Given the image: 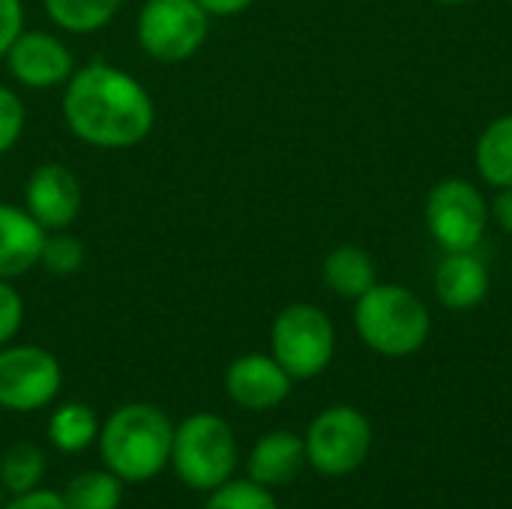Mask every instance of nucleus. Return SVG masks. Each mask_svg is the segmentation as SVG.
<instances>
[{"mask_svg":"<svg viewBox=\"0 0 512 509\" xmlns=\"http://www.w3.org/2000/svg\"><path fill=\"white\" fill-rule=\"evenodd\" d=\"M60 114L66 129L96 150L138 147L156 126L150 90L132 72L105 60L72 72L63 84Z\"/></svg>","mask_w":512,"mask_h":509,"instance_id":"obj_1","label":"nucleus"},{"mask_svg":"<svg viewBox=\"0 0 512 509\" xmlns=\"http://www.w3.org/2000/svg\"><path fill=\"white\" fill-rule=\"evenodd\" d=\"M96 444L114 477L132 486L150 483L171 465L174 420L150 402H129L102 420Z\"/></svg>","mask_w":512,"mask_h":509,"instance_id":"obj_2","label":"nucleus"},{"mask_svg":"<svg viewBox=\"0 0 512 509\" xmlns=\"http://www.w3.org/2000/svg\"><path fill=\"white\" fill-rule=\"evenodd\" d=\"M354 327L366 348L399 360L417 354L426 345L432 333V315L411 288L375 282L363 297H357Z\"/></svg>","mask_w":512,"mask_h":509,"instance_id":"obj_3","label":"nucleus"},{"mask_svg":"<svg viewBox=\"0 0 512 509\" xmlns=\"http://www.w3.org/2000/svg\"><path fill=\"white\" fill-rule=\"evenodd\" d=\"M171 468L177 480L195 492H213L237 471V435L210 411L189 414L174 423Z\"/></svg>","mask_w":512,"mask_h":509,"instance_id":"obj_4","label":"nucleus"},{"mask_svg":"<svg viewBox=\"0 0 512 509\" xmlns=\"http://www.w3.org/2000/svg\"><path fill=\"white\" fill-rule=\"evenodd\" d=\"M270 354L294 381L318 378L336 354V327L321 306L291 303L270 327Z\"/></svg>","mask_w":512,"mask_h":509,"instance_id":"obj_5","label":"nucleus"},{"mask_svg":"<svg viewBox=\"0 0 512 509\" xmlns=\"http://www.w3.org/2000/svg\"><path fill=\"white\" fill-rule=\"evenodd\" d=\"M210 36V15L198 0H144L135 18L138 48L156 63L195 57Z\"/></svg>","mask_w":512,"mask_h":509,"instance_id":"obj_6","label":"nucleus"},{"mask_svg":"<svg viewBox=\"0 0 512 509\" xmlns=\"http://www.w3.org/2000/svg\"><path fill=\"white\" fill-rule=\"evenodd\" d=\"M306 462L321 477H348L363 468L372 453V423L351 405L321 411L306 429Z\"/></svg>","mask_w":512,"mask_h":509,"instance_id":"obj_7","label":"nucleus"},{"mask_svg":"<svg viewBox=\"0 0 512 509\" xmlns=\"http://www.w3.org/2000/svg\"><path fill=\"white\" fill-rule=\"evenodd\" d=\"M426 228L444 252H474L489 228V201L483 192L462 180L447 177L432 186L426 198Z\"/></svg>","mask_w":512,"mask_h":509,"instance_id":"obj_8","label":"nucleus"},{"mask_svg":"<svg viewBox=\"0 0 512 509\" xmlns=\"http://www.w3.org/2000/svg\"><path fill=\"white\" fill-rule=\"evenodd\" d=\"M63 387L60 360L42 345L0 348V408L12 414H33L48 408Z\"/></svg>","mask_w":512,"mask_h":509,"instance_id":"obj_9","label":"nucleus"},{"mask_svg":"<svg viewBox=\"0 0 512 509\" xmlns=\"http://www.w3.org/2000/svg\"><path fill=\"white\" fill-rule=\"evenodd\" d=\"M3 60L9 75L27 90L63 87L78 69L69 45L48 30H21Z\"/></svg>","mask_w":512,"mask_h":509,"instance_id":"obj_10","label":"nucleus"},{"mask_svg":"<svg viewBox=\"0 0 512 509\" xmlns=\"http://www.w3.org/2000/svg\"><path fill=\"white\" fill-rule=\"evenodd\" d=\"M81 180L63 162H42L24 183V210L51 234L69 231L81 213Z\"/></svg>","mask_w":512,"mask_h":509,"instance_id":"obj_11","label":"nucleus"},{"mask_svg":"<svg viewBox=\"0 0 512 509\" xmlns=\"http://www.w3.org/2000/svg\"><path fill=\"white\" fill-rule=\"evenodd\" d=\"M294 378L273 354H243L225 372V393L237 408L273 411L291 396Z\"/></svg>","mask_w":512,"mask_h":509,"instance_id":"obj_12","label":"nucleus"},{"mask_svg":"<svg viewBox=\"0 0 512 509\" xmlns=\"http://www.w3.org/2000/svg\"><path fill=\"white\" fill-rule=\"evenodd\" d=\"M48 231L24 210V204L0 201V279L27 276L39 267V255Z\"/></svg>","mask_w":512,"mask_h":509,"instance_id":"obj_13","label":"nucleus"},{"mask_svg":"<svg viewBox=\"0 0 512 509\" xmlns=\"http://www.w3.org/2000/svg\"><path fill=\"white\" fill-rule=\"evenodd\" d=\"M306 465L309 462H306L303 438L294 432H285V429L267 432L264 438H258L246 459L249 480H255L267 489H282V486L294 483Z\"/></svg>","mask_w":512,"mask_h":509,"instance_id":"obj_14","label":"nucleus"},{"mask_svg":"<svg viewBox=\"0 0 512 509\" xmlns=\"http://www.w3.org/2000/svg\"><path fill=\"white\" fill-rule=\"evenodd\" d=\"M489 267L477 252H447L435 270V294L453 312L477 309L489 294Z\"/></svg>","mask_w":512,"mask_h":509,"instance_id":"obj_15","label":"nucleus"},{"mask_svg":"<svg viewBox=\"0 0 512 509\" xmlns=\"http://www.w3.org/2000/svg\"><path fill=\"white\" fill-rule=\"evenodd\" d=\"M321 276L327 282V288L345 300H357L363 297L375 282H378V270L372 255L363 246L354 243H342L336 246L321 267Z\"/></svg>","mask_w":512,"mask_h":509,"instance_id":"obj_16","label":"nucleus"},{"mask_svg":"<svg viewBox=\"0 0 512 509\" xmlns=\"http://www.w3.org/2000/svg\"><path fill=\"white\" fill-rule=\"evenodd\" d=\"M102 420L84 402H63L48 417V441L57 453L78 456L90 450L99 438Z\"/></svg>","mask_w":512,"mask_h":509,"instance_id":"obj_17","label":"nucleus"},{"mask_svg":"<svg viewBox=\"0 0 512 509\" xmlns=\"http://www.w3.org/2000/svg\"><path fill=\"white\" fill-rule=\"evenodd\" d=\"M480 177L495 189H512V114L492 120L474 150Z\"/></svg>","mask_w":512,"mask_h":509,"instance_id":"obj_18","label":"nucleus"},{"mask_svg":"<svg viewBox=\"0 0 512 509\" xmlns=\"http://www.w3.org/2000/svg\"><path fill=\"white\" fill-rule=\"evenodd\" d=\"M42 6L54 27L75 36H90L117 18L123 0H42Z\"/></svg>","mask_w":512,"mask_h":509,"instance_id":"obj_19","label":"nucleus"},{"mask_svg":"<svg viewBox=\"0 0 512 509\" xmlns=\"http://www.w3.org/2000/svg\"><path fill=\"white\" fill-rule=\"evenodd\" d=\"M123 486L126 483L120 477L102 468V471H84L72 477L60 495H63L66 509H120Z\"/></svg>","mask_w":512,"mask_h":509,"instance_id":"obj_20","label":"nucleus"},{"mask_svg":"<svg viewBox=\"0 0 512 509\" xmlns=\"http://www.w3.org/2000/svg\"><path fill=\"white\" fill-rule=\"evenodd\" d=\"M45 474V453L36 444H12L0 453V486L6 495L39 489Z\"/></svg>","mask_w":512,"mask_h":509,"instance_id":"obj_21","label":"nucleus"},{"mask_svg":"<svg viewBox=\"0 0 512 509\" xmlns=\"http://www.w3.org/2000/svg\"><path fill=\"white\" fill-rule=\"evenodd\" d=\"M204 509H282L273 492L255 480H228L219 489L207 492Z\"/></svg>","mask_w":512,"mask_h":509,"instance_id":"obj_22","label":"nucleus"},{"mask_svg":"<svg viewBox=\"0 0 512 509\" xmlns=\"http://www.w3.org/2000/svg\"><path fill=\"white\" fill-rule=\"evenodd\" d=\"M87 264V249L84 243L69 234V231H51L45 237L42 255H39V267H45L51 276H75L81 273Z\"/></svg>","mask_w":512,"mask_h":509,"instance_id":"obj_23","label":"nucleus"},{"mask_svg":"<svg viewBox=\"0 0 512 509\" xmlns=\"http://www.w3.org/2000/svg\"><path fill=\"white\" fill-rule=\"evenodd\" d=\"M24 126H27V108H24V99L0 84V156H6L24 135Z\"/></svg>","mask_w":512,"mask_h":509,"instance_id":"obj_24","label":"nucleus"},{"mask_svg":"<svg viewBox=\"0 0 512 509\" xmlns=\"http://www.w3.org/2000/svg\"><path fill=\"white\" fill-rule=\"evenodd\" d=\"M24 324V300L9 279H0V348L9 345Z\"/></svg>","mask_w":512,"mask_h":509,"instance_id":"obj_25","label":"nucleus"},{"mask_svg":"<svg viewBox=\"0 0 512 509\" xmlns=\"http://www.w3.org/2000/svg\"><path fill=\"white\" fill-rule=\"evenodd\" d=\"M24 30V3L21 0H0V60L6 57L9 45Z\"/></svg>","mask_w":512,"mask_h":509,"instance_id":"obj_26","label":"nucleus"},{"mask_svg":"<svg viewBox=\"0 0 512 509\" xmlns=\"http://www.w3.org/2000/svg\"><path fill=\"white\" fill-rule=\"evenodd\" d=\"M0 509H66L63 495L54 489H30L24 495H9V501H3Z\"/></svg>","mask_w":512,"mask_h":509,"instance_id":"obj_27","label":"nucleus"},{"mask_svg":"<svg viewBox=\"0 0 512 509\" xmlns=\"http://www.w3.org/2000/svg\"><path fill=\"white\" fill-rule=\"evenodd\" d=\"M255 0H198V6L210 15V18H231L240 15L252 6Z\"/></svg>","mask_w":512,"mask_h":509,"instance_id":"obj_28","label":"nucleus"},{"mask_svg":"<svg viewBox=\"0 0 512 509\" xmlns=\"http://www.w3.org/2000/svg\"><path fill=\"white\" fill-rule=\"evenodd\" d=\"M492 219L507 231V234H512V189H498V198L492 201Z\"/></svg>","mask_w":512,"mask_h":509,"instance_id":"obj_29","label":"nucleus"},{"mask_svg":"<svg viewBox=\"0 0 512 509\" xmlns=\"http://www.w3.org/2000/svg\"><path fill=\"white\" fill-rule=\"evenodd\" d=\"M438 3H447V6H456V3H465V0H438Z\"/></svg>","mask_w":512,"mask_h":509,"instance_id":"obj_30","label":"nucleus"},{"mask_svg":"<svg viewBox=\"0 0 512 509\" xmlns=\"http://www.w3.org/2000/svg\"><path fill=\"white\" fill-rule=\"evenodd\" d=\"M6 501V492H3V486H0V504Z\"/></svg>","mask_w":512,"mask_h":509,"instance_id":"obj_31","label":"nucleus"},{"mask_svg":"<svg viewBox=\"0 0 512 509\" xmlns=\"http://www.w3.org/2000/svg\"><path fill=\"white\" fill-rule=\"evenodd\" d=\"M510 3H512V0H510Z\"/></svg>","mask_w":512,"mask_h":509,"instance_id":"obj_32","label":"nucleus"}]
</instances>
